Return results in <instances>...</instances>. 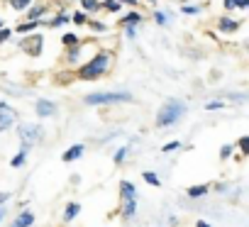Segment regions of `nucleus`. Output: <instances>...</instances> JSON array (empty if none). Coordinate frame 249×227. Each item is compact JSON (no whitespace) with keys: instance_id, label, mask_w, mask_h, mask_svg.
<instances>
[{"instance_id":"nucleus-2","label":"nucleus","mask_w":249,"mask_h":227,"mask_svg":"<svg viewBox=\"0 0 249 227\" xmlns=\"http://www.w3.org/2000/svg\"><path fill=\"white\" fill-rule=\"evenodd\" d=\"M186 115V103L178 98H169L157 112V127H171Z\"/></svg>"},{"instance_id":"nucleus-35","label":"nucleus","mask_w":249,"mask_h":227,"mask_svg":"<svg viewBox=\"0 0 249 227\" xmlns=\"http://www.w3.org/2000/svg\"><path fill=\"white\" fill-rule=\"evenodd\" d=\"M222 107H225L222 100H210V103H205V110H222Z\"/></svg>"},{"instance_id":"nucleus-21","label":"nucleus","mask_w":249,"mask_h":227,"mask_svg":"<svg viewBox=\"0 0 249 227\" xmlns=\"http://www.w3.org/2000/svg\"><path fill=\"white\" fill-rule=\"evenodd\" d=\"M32 3H35V0H8V8H10L13 13H25Z\"/></svg>"},{"instance_id":"nucleus-18","label":"nucleus","mask_w":249,"mask_h":227,"mask_svg":"<svg viewBox=\"0 0 249 227\" xmlns=\"http://www.w3.org/2000/svg\"><path fill=\"white\" fill-rule=\"evenodd\" d=\"M78 10H83L86 15H98L103 8H100V0H78Z\"/></svg>"},{"instance_id":"nucleus-1","label":"nucleus","mask_w":249,"mask_h":227,"mask_svg":"<svg viewBox=\"0 0 249 227\" xmlns=\"http://www.w3.org/2000/svg\"><path fill=\"white\" fill-rule=\"evenodd\" d=\"M112 61H115V54H112L110 49H98V52H93L78 69H73V76H76L78 81H98V78H103V76L110 71Z\"/></svg>"},{"instance_id":"nucleus-28","label":"nucleus","mask_w":249,"mask_h":227,"mask_svg":"<svg viewBox=\"0 0 249 227\" xmlns=\"http://www.w3.org/2000/svg\"><path fill=\"white\" fill-rule=\"evenodd\" d=\"M152 20H154L159 27H166V25H169V15H166L164 10H154V13H152Z\"/></svg>"},{"instance_id":"nucleus-37","label":"nucleus","mask_w":249,"mask_h":227,"mask_svg":"<svg viewBox=\"0 0 249 227\" xmlns=\"http://www.w3.org/2000/svg\"><path fill=\"white\" fill-rule=\"evenodd\" d=\"M234 8L242 10V13H247L249 10V0H234Z\"/></svg>"},{"instance_id":"nucleus-10","label":"nucleus","mask_w":249,"mask_h":227,"mask_svg":"<svg viewBox=\"0 0 249 227\" xmlns=\"http://www.w3.org/2000/svg\"><path fill=\"white\" fill-rule=\"evenodd\" d=\"M242 27V20H234V17H230V15H222L220 20H217V30L222 32V35H232V32H237Z\"/></svg>"},{"instance_id":"nucleus-14","label":"nucleus","mask_w":249,"mask_h":227,"mask_svg":"<svg viewBox=\"0 0 249 227\" xmlns=\"http://www.w3.org/2000/svg\"><path fill=\"white\" fill-rule=\"evenodd\" d=\"M120 198L122 200H135L137 198V188L132 181H120Z\"/></svg>"},{"instance_id":"nucleus-12","label":"nucleus","mask_w":249,"mask_h":227,"mask_svg":"<svg viewBox=\"0 0 249 227\" xmlns=\"http://www.w3.org/2000/svg\"><path fill=\"white\" fill-rule=\"evenodd\" d=\"M69 22H71V13H66V10H59L52 20H44V25H47V27H52V30L64 27V25H69Z\"/></svg>"},{"instance_id":"nucleus-27","label":"nucleus","mask_w":249,"mask_h":227,"mask_svg":"<svg viewBox=\"0 0 249 227\" xmlns=\"http://www.w3.org/2000/svg\"><path fill=\"white\" fill-rule=\"evenodd\" d=\"M127 152H130V147H120V149L115 152V159H112L115 166H122L124 161H127Z\"/></svg>"},{"instance_id":"nucleus-44","label":"nucleus","mask_w":249,"mask_h":227,"mask_svg":"<svg viewBox=\"0 0 249 227\" xmlns=\"http://www.w3.org/2000/svg\"><path fill=\"white\" fill-rule=\"evenodd\" d=\"M0 27H5V22H3V17H0Z\"/></svg>"},{"instance_id":"nucleus-11","label":"nucleus","mask_w":249,"mask_h":227,"mask_svg":"<svg viewBox=\"0 0 249 227\" xmlns=\"http://www.w3.org/2000/svg\"><path fill=\"white\" fill-rule=\"evenodd\" d=\"M47 13H49V5H47V3H39V0H35V3L25 10V15H27L25 20H42Z\"/></svg>"},{"instance_id":"nucleus-17","label":"nucleus","mask_w":249,"mask_h":227,"mask_svg":"<svg viewBox=\"0 0 249 227\" xmlns=\"http://www.w3.org/2000/svg\"><path fill=\"white\" fill-rule=\"evenodd\" d=\"M83 152H86V147H83V144H73V147H69V149L64 152V157H61V159H64L66 164H71V161L81 159V157H83Z\"/></svg>"},{"instance_id":"nucleus-36","label":"nucleus","mask_w":249,"mask_h":227,"mask_svg":"<svg viewBox=\"0 0 249 227\" xmlns=\"http://www.w3.org/2000/svg\"><path fill=\"white\" fill-rule=\"evenodd\" d=\"M124 30V39H137V27H122Z\"/></svg>"},{"instance_id":"nucleus-24","label":"nucleus","mask_w":249,"mask_h":227,"mask_svg":"<svg viewBox=\"0 0 249 227\" xmlns=\"http://www.w3.org/2000/svg\"><path fill=\"white\" fill-rule=\"evenodd\" d=\"M90 20V15H86L83 10H76V13H71V22L76 25V27H86V22Z\"/></svg>"},{"instance_id":"nucleus-31","label":"nucleus","mask_w":249,"mask_h":227,"mask_svg":"<svg viewBox=\"0 0 249 227\" xmlns=\"http://www.w3.org/2000/svg\"><path fill=\"white\" fill-rule=\"evenodd\" d=\"M232 154H234V144H222V147H220V159H222V161H227Z\"/></svg>"},{"instance_id":"nucleus-5","label":"nucleus","mask_w":249,"mask_h":227,"mask_svg":"<svg viewBox=\"0 0 249 227\" xmlns=\"http://www.w3.org/2000/svg\"><path fill=\"white\" fill-rule=\"evenodd\" d=\"M42 135H44V130L39 125H35V122H25V125L18 127V137H20L22 149H32L35 144H39L42 142Z\"/></svg>"},{"instance_id":"nucleus-30","label":"nucleus","mask_w":249,"mask_h":227,"mask_svg":"<svg viewBox=\"0 0 249 227\" xmlns=\"http://www.w3.org/2000/svg\"><path fill=\"white\" fill-rule=\"evenodd\" d=\"M142 178H144L149 186H161V181H159L157 171H144V174H142Z\"/></svg>"},{"instance_id":"nucleus-25","label":"nucleus","mask_w":249,"mask_h":227,"mask_svg":"<svg viewBox=\"0 0 249 227\" xmlns=\"http://www.w3.org/2000/svg\"><path fill=\"white\" fill-rule=\"evenodd\" d=\"M100 8L107 10V13H112V15H117L122 10V5L117 3V0H100Z\"/></svg>"},{"instance_id":"nucleus-32","label":"nucleus","mask_w":249,"mask_h":227,"mask_svg":"<svg viewBox=\"0 0 249 227\" xmlns=\"http://www.w3.org/2000/svg\"><path fill=\"white\" fill-rule=\"evenodd\" d=\"M178 147H181V142H178V140H174V142H166V144L161 147V152H164V154H169V152H176Z\"/></svg>"},{"instance_id":"nucleus-7","label":"nucleus","mask_w":249,"mask_h":227,"mask_svg":"<svg viewBox=\"0 0 249 227\" xmlns=\"http://www.w3.org/2000/svg\"><path fill=\"white\" fill-rule=\"evenodd\" d=\"M15 120H18V110L5 100H0V132H8L15 125Z\"/></svg>"},{"instance_id":"nucleus-39","label":"nucleus","mask_w":249,"mask_h":227,"mask_svg":"<svg viewBox=\"0 0 249 227\" xmlns=\"http://www.w3.org/2000/svg\"><path fill=\"white\" fill-rule=\"evenodd\" d=\"M222 8H225L227 13H232V10H237V8H234V0H222Z\"/></svg>"},{"instance_id":"nucleus-8","label":"nucleus","mask_w":249,"mask_h":227,"mask_svg":"<svg viewBox=\"0 0 249 227\" xmlns=\"http://www.w3.org/2000/svg\"><path fill=\"white\" fill-rule=\"evenodd\" d=\"M35 112H37V118H54L56 115V103L49 100V98H39L35 103Z\"/></svg>"},{"instance_id":"nucleus-26","label":"nucleus","mask_w":249,"mask_h":227,"mask_svg":"<svg viewBox=\"0 0 249 227\" xmlns=\"http://www.w3.org/2000/svg\"><path fill=\"white\" fill-rule=\"evenodd\" d=\"M25 161H27V149L18 152V154L10 159V166H13V169H20V166H25Z\"/></svg>"},{"instance_id":"nucleus-29","label":"nucleus","mask_w":249,"mask_h":227,"mask_svg":"<svg viewBox=\"0 0 249 227\" xmlns=\"http://www.w3.org/2000/svg\"><path fill=\"white\" fill-rule=\"evenodd\" d=\"M200 10H203V8H200V5H193V3H183V5H181V13H183V15H200Z\"/></svg>"},{"instance_id":"nucleus-19","label":"nucleus","mask_w":249,"mask_h":227,"mask_svg":"<svg viewBox=\"0 0 249 227\" xmlns=\"http://www.w3.org/2000/svg\"><path fill=\"white\" fill-rule=\"evenodd\" d=\"M208 193H210V186H208V183L191 186V188L186 191V195H188V198H203V195H208Z\"/></svg>"},{"instance_id":"nucleus-33","label":"nucleus","mask_w":249,"mask_h":227,"mask_svg":"<svg viewBox=\"0 0 249 227\" xmlns=\"http://www.w3.org/2000/svg\"><path fill=\"white\" fill-rule=\"evenodd\" d=\"M10 37H13V30L10 27H0V44H5Z\"/></svg>"},{"instance_id":"nucleus-23","label":"nucleus","mask_w":249,"mask_h":227,"mask_svg":"<svg viewBox=\"0 0 249 227\" xmlns=\"http://www.w3.org/2000/svg\"><path fill=\"white\" fill-rule=\"evenodd\" d=\"M86 27H88L90 32H95V35H105V32L110 30V27H107L105 22H100V20H88V22H86Z\"/></svg>"},{"instance_id":"nucleus-20","label":"nucleus","mask_w":249,"mask_h":227,"mask_svg":"<svg viewBox=\"0 0 249 227\" xmlns=\"http://www.w3.org/2000/svg\"><path fill=\"white\" fill-rule=\"evenodd\" d=\"M78 212H81V205H78V203H69L66 210H64V217H61V220H64V222H73V220L78 217Z\"/></svg>"},{"instance_id":"nucleus-38","label":"nucleus","mask_w":249,"mask_h":227,"mask_svg":"<svg viewBox=\"0 0 249 227\" xmlns=\"http://www.w3.org/2000/svg\"><path fill=\"white\" fill-rule=\"evenodd\" d=\"M120 5H127V8H137L140 5V0H117Z\"/></svg>"},{"instance_id":"nucleus-4","label":"nucleus","mask_w":249,"mask_h":227,"mask_svg":"<svg viewBox=\"0 0 249 227\" xmlns=\"http://www.w3.org/2000/svg\"><path fill=\"white\" fill-rule=\"evenodd\" d=\"M18 49L25 52L30 59H39L42 52H44V35L42 32H32V35H25L20 42H18Z\"/></svg>"},{"instance_id":"nucleus-13","label":"nucleus","mask_w":249,"mask_h":227,"mask_svg":"<svg viewBox=\"0 0 249 227\" xmlns=\"http://www.w3.org/2000/svg\"><path fill=\"white\" fill-rule=\"evenodd\" d=\"M42 25H44V20H25V22L15 25V32H18V35H32V32H37Z\"/></svg>"},{"instance_id":"nucleus-16","label":"nucleus","mask_w":249,"mask_h":227,"mask_svg":"<svg viewBox=\"0 0 249 227\" xmlns=\"http://www.w3.org/2000/svg\"><path fill=\"white\" fill-rule=\"evenodd\" d=\"M120 215H122V220H132V217L137 215V198H135V200H122Z\"/></svg>"},{"instance_id":"nucleus-15","label":"nucleus","mask_w":249,"mask_h":227,"mask_svg":"<svg viewBox=\"0 0 249 227\" xmlns=\"http://www.w3.org/2000/svg\"><path fill=\"white\" fill-rule=\"evenodd\" d=\"M32 225H35V212H30V210H22L13 220V227H32Z\"/></svg>"},{"instance_id":"nucleus-3","label":"nucleus","mask_w":249,"mask_h":227,"mask_svg":"<svg viewBox=\"0 0 249 227\" xmlns=\"http://www.w3.org/2000/svg\"><path fill=\"white\" fill-rule=\"evenodd\" d=\"M86 105H117V103H132V93L127 90H98V93H88L83 98Z\"/></svg>"},{"instance_id":"nucleus-6","label":"nucleus","mask_w":249,"mask_h":227,"mask_svg":"<svg viewBox=\"0 0 249 227\" xmlns=\"http://www.w3.org/2000/svg\"><path fill=\"white\" fill-rule=\"evenodd\" d=\"M88 49H93V47H90V44H83V42H81L78 47L66 49V54H64V66H66V69H71V71H73V69H78V66L86 61V56H83V54H86Z\"/></svg>"},{"instance_id":"nucleus-22","label":"nucleus","mask_w":249,"mask_h":227,"mask_svg":"<svg viewBox=\"0 0 249 227\" xmlns=\"http://www.w3.org/2000/svg\"><path fill=\"white\" fill-rule=\"evenodd\" d=\"M61 44H64L66 49L78 47V44H81V37H78L76 32H64V35H61Z\"/></svg>"},{"instance_id":"nucleus-9","label":"nucleus","mask_w":249,"mask_h":227,"mask_svg":"<svg viewBox=\"0 0 249 227\" xmlns=\"http://www.w3.org/2000/svg\"><path fill=\"white\" fill-rule=\"evenodd\" d=\"M142 22H144V15H142L137 8H130V13H124V15L117 20L120 27H140Z\"/></svg>"},{"instance_id":"nucleus-42","label":"nucleus","mask_w":249,"mask_h":227,"mask_svg":"<svg viewBox=\"0 0 249 227\" xmlns=\"http://www.w3.org/2000/svg\"><path fill=\"white\" fill-rule=\"evenodd\" d=\"M3 217H5V210H3V208H0V222H3Z\"/></svg>"},{"instance_id":"nucleus-34","label":"nucleus","mask_w":249,"mask_h":227,"mask_svg":"<svg viewBox=\"0 0 249 227\" xmlns=\"http://www.w3.org/2000/svg\"><path fill=\"white\" fill-rule=\"evenodd\" d=\"M239 152H242V157L249 154V137H239Z\"/></svg>"},{"instance_id":"nucleus-45","label":"nucleus","mask_w":249,"mask_h":227,"mask_svg":"<svg viewBox=\"0 0 249 227\" xmlns=\"http://www.w3.org/2000/svg\"><path fill=\"white\" fill-rule=\"evenodd\" d=\"M183 3H191V0H181V5H183Z\"/></svg>"},{"instance_id":"nucleus-40","label":"nucleus","mask_w":249,"mask_h":227,"mask_svg":"<svg viewBox=\"0 0 249 227\" xmlns=\"http://www.w3.org/2000/svg\"><path fill=\"white\" fill-rule=\"evenodd\" d=\"M8 200H10V193H0V208H3Z\"/></svg>"},{"instance_id":"nucleus-41","label":"nucleus","mask_w":249,"mask_h":227,"mask_svg":"<svg viewBox=\"0 0 249 227\" xmlns=\"http://www.w3.org/2000/svg\"><path fill=\"white\" fill-rule=\"evenodd\" d=\"M196 227H210V222H205V220H198V222H196Z\"/></svg>"},{"instance_id":"nucleus-43","label":"nucleus","mask_w":249,"mask_h":227,"mask_svg":"<svg viewBox=\"0 0 249 227\" xmlns=\"http://www.w3.org/2000/svg\"><path fill=\"white\" fill-rule=\"evenodd\" d=\"M147 3H149V5H154V3H157V0H147Z\"/></svg>"}]
</instances>
